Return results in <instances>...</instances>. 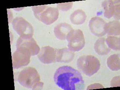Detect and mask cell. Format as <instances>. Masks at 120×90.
I'll list each match as a JSON object with an SVG mask.
<instances>
[{"instance_id":"obj_2","label":"cell","mask_w":120,"mask_h":90,"mask_svg":"<svg viewBox=\"0 0 120 90\" xmlns=\"http://www.w3.org/2000/svg\"><path fill=\"white\" fill-rule=\"evenodd\" d=\"M77 67L87 76L90 77L99 70L101 67L99 60L92 55H84L77 59Z\"/></svg>"},{"instance_id":"obj_14","label":"cell","mask_w":120,"mask_h":90,"mask_svg":"<svg viewBox=\"0 0 120 90\" xmlns=\"http://www.w3.org/2000/svg\"><path fill=\"white\" fill-rule=\"evenodd\" d=\"M95 51L99 55H106L110 52L111 49L109 48L105 42V39L101 38L98 39L94 45Z\"/></svg>"},{"instance_id":"obj_8","label":"cell","mask_w":120,"mask_h":90,"mask_svg":"<svg viewBox=\"0 0 120 90\" xmlns=\"http://www.w3.org/2000/svg\"><path fill=\"white\" fill-rule=\"evenodd\" d=\"M56 49L47 46L41 48L37 56L43 64H51L56 62Z\"/></svg>"},{"instance_id":"obj_22","label":"cell","mask_w":120,"mask_h":90,"mask_svg":"<svg viewBox=\"0 0 120 90\" xmlns=\"http://www.w3.org/2000/svg\"><path fill=\"white\" fill-rule=\"evenodd\" d=\"M111 86L112 87L120 86V76L114 77L111 82Z\"/></svg>"},{"instance_id":"obj_23","label":"cell","mask_w":120,"mask_h":90,"mask_svg":"<svg viewBox=\"0 0 120 90\" xmlns=\"http://www.w3.org/2000/svg\"><path fill=\"white\" fill-rule=\"evenodd\" d=\"M44 83L41 82H37L35 85L34 86L32 89L33 90H41L42 89Z\"/></svg>"},{"instance_id":"obj_21","label":"cell","mask_w":120,"mask_h":90,"mask_svg":"<svg viewBox=\"0 0 120 90\" xmlns=\"http://www.w3.org/2000/svg\"><path fill=\"white\" fill-rule=\"evenodd\" d=\"M115 4V12L113 17L116 20H119L120 19V0H114Z\"/></svg>"},{"instance_id":"obj_24","label":"cell","mask_w":120,"mask_h":90,"mask_svg":"<svg viewBox=\"0 0 120 90\" xmlns=\"http://www.w3.org/2000/svg\"><path fill=\"white\" fill-rule=\"evenodd\" d=\"M96 87H98L99 88H104L103 86L101 85L100 84L98 83L94 84H92L91 85H90L89 86H88V87H91V88H90V89H97Z\"/></svg>"},{"instance_id":"obj_17","label":"cell","mask_w":120,"mask_h":90,"mask_svg":"<svg viewBox=\"0 0 120 90\" xmlns=\"http://www.w3.org/2000/svg\"><path fill=\"white\" fill-rule=\"evenodd\" d=\"M120 56L114 54L109 56L107 60L108 67L112 71H117L120 69Z\"/></svg>"},{"instance_id":"obj_6","label":"cell","mask_w":120,"mask_h":90,"mask_svg":"<svg viewBox=\"0 0 120 90\" xmlns=\"http://www.w3.org/2000/svg\"><path fill=\"white\" fill-rule=\"evenodd\" d=\"M17 49L12 56V64L14 69H19L29 64L31 56L29 51L22 47Z\"/></svg>"},{"instance_id":"obj_1","label":"cell","mask_w":120,"mask_h":90,"mask_svg":"<svg viewBox=\"0 0 120 90\" xmlns=\"http://www.w3.org/2000/svg\"><path fill=\"white\" fill-rule=\"evenodd\" d=\"M56 84L64 90H82L84 87V82L81 73L68 66L60 67L54 76Z\"/></svg>"},{"instance_id":"obj_7","label":"cell","mask_w":120,"mask_h":90,"mask_svg":"<svg viewBox=\"0 0 120 90\" xmlns=\"http://www.w3.org/2000/svg\"><path fill=\"white\" fill-rule=\"evenodd\" d=\"M19 47H22L27 49L31 53L32 56L37 55L40 50L38 45L32 37L23 38L20 37L16 43V48Z\"/></svg>"},{"instance_id":"obj_3","label":"cell","mask_w":120,"mask_h":90,"mask_svg":"<svg viewBox=\"0 0 120 90\" xmlns=\"http://www.w3.org/2000/svg\"><path fill=\"white\" fill-rule=\"evenodd\" d=\"M17 81L24 87L32 89L35 84L40 82V77L36 69L29 67L21 71L18 75Z\"/></svg>"},{"instance_id":"obj_19","label":"cell","mask_w":120,"mask_h":90,"mask_svg":"<svg viewBox=\"0 0 120 90\" xmlns=\"http://www.w3.org/2000/svg\"><path fill=\"white\" fill-rule=\"evenodd\" d=\"M48 7L47 5H42L40 6H35L32 7V8L34 12V15L38 20L39 19L41 14Z\"/></svg>"},{"instance_id":"obj_9","label":"cell","mask_w":120,"mask_h":90,"mask_svg":"<svg viewBox=\"0 0 120 90\" xmlns=\"http://www.w3.org/2000/svg\"><path fill=\"white\" fill-rule=\"evenodd\" d=\"M106 23V22L101 17H94L89 22V26L90 31L97 37H102L106 34L104 31V26Z\"/></svg>"},{"instance_id":"obj_13","label":"cell","mask_w":120,"mask_h":90,"mask_svg":"<svg viewBox=\"0 0 120 90\" xmlns=\"http://www.w3.org/2000/svg\"><path fill=\"white\" fill-rule=\"evenodd\" d=\"M104 31L109 36H116L120 35V23L118 20L106 22L104 26Z\"/></svg>"},{"instance_id":"obj_5","label":"cell","mask_w":120,"mask_h":90,"mask_svg":"<svg viewBox=\"0 0 120 90\" xmlns=\"http://www.w3.org/2000/svg\"><path fill=\"white\" fill-rule=\"evenodd\" d=\"M13 28L20 37L27 38L32 37L34 30L33 26L22 17H17L12 22Z\"/></svg>"},{"instance_id":"obj_20","label":"cell","mask_w":120,"mask_h":90,"mask_svg":"<svg viewBox=\"0 0 120 90\" xmlns=\"http://www.w3.org/2000/svg\"><path fill=\"white\" fill-rule=\"evenodd\" d=\"M73 2L67 3H59L57 4V8L59 10L67 11L69 10L73 6Z\"/></svg>"},{"instance_id":"obj_18","label":"cell","mask_w":120,"mask_h":90,"mask_svg":"<svg viewBox=\"0 0 120 90\" xmlns=\"http://www.w3.org/2000/svg\"><path fill=\"white\" fill-rule=\"evenodd\" d=\"M105 42L107 46L111 49L120 51V39L119 37L109 36L105 39Z\"/></svg>"},{"instance_id":"obj_15","label":"cell","mask_w":120,"mask_h":90,"mask_svg":"<svg viewBox=\"0 0 120 90\" xmlns=\"http://www.w3.org/2000/svg\"><path fill=\"white\" fill-rule=\"evenodd\" d=\"M86 18L87 15L85 12L81 9H77L71 14L70 19L72 23L79 25L85 22Z\"/></svg>"},{"instance_id":"obj_11","label":"cell","mask_w":120,"mask_h":90,"mask_svg":"<svg viewBox=\"0 0 120 90\" xmlns=\"http://www.w3.org/2000/svg\"><path fill=\"white\" fill-rule=\"evenodd\" d=\"M56 62L69 63L73 60L75 54L68 48L56 49Z\"/></svg>"},{"instance_id":"obj_12","label":"cell","mask_w":120,"mask_h":90,"mask_svg":"<svg viewBox=\"0 0 120 90\" xmlns=\"http://www.w3.org/2000/svg\"><path fill=\"white\" fill-rule=\"evenodd\" d=\"M73 28L67 23L62 22L54 27V32L56 37L60 40H65L69 32Z\"/></svg>"},{"instance_id":"obj_4","label":"cell","mask_w":120,"mask_h":90,"mask_svg":"<svg viewBox=\"0 0 120 90\" xmlns=\"http://www.w3.org/2000/svg\"><path fill=\"white\" fill-rule=\"evenodd\" d=\"M68 47L74 52L82 50L85 46V41L82 31L80 29H72L69 32L67 38Z\"/></svg>"},{"instance_id":"obj_16","label":"cell","mask_w":120,"mask_h":90,"mask_svg":"<svg viewBox=\"0 0 120 90\" xmlns=\"http://www.w3.org/2000/svg\"><path fill=\"white\" fill-rule=\"evenodd\" d=\"M102 7L104 10V16L107 19L113 17L115 12V4L112 0H105L102 3Z\"/></svg>"},{"instance_id":"obj_10","label":"cell","mask_w":120,"mask_h":90,"mask_svg":"<svg viewBox=\"0 0 120 90\" xmlns=\"http://www.w3.org/2000/svg\"><path fill=\"white\" fill-rule=\"evenodd\" d=\"M59 16V11L57 8L48 6L41 14L39 20L49 25L56 22L58 19Z\"/></svg>"}]
</instances>
